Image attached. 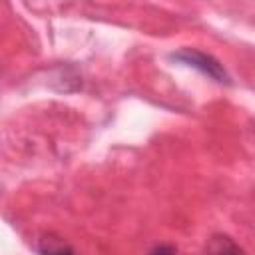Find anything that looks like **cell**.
Returning a JSON list of instances; mask_svg holds the SVG:
<instances>
[{
    "label": "cell",
    "mask_w": 255,
    "mask_h": 255,
    "mask_svg": "<svg viewBox=\"0 0 255 255\" xmlns=\"http://www.w3.org/2000/svg\"><path fill=\"white\" fill-rule=\"evenodd\" d=\"M36 251H38V255H76V251L66 241H62L60 237H54V235L40 237L36 243Z\"/></svg>",
    "instance_id": "2"
},
{
    "label": "cell",
    "mask_w": 255,
    "mask_h": 255,
    "mask_svg": "<svg viewBox=\"0 0 255 255\" xmlns=\"http://www.w3.org/2000/svg\"><path fill=\"white\" fill-rule=\"evenodd\" d=\"M147 255H175V247L169 243H157L149 249Z\"/></svg>",
    "instance_id": "4"
},
{
    "label": "cell",
    "mask_w": 255,
    "mask_h": 255,
    "mask_svg": "<svg viewBox=\"0 0 255 255\" xmlns=\"http://www.w3.org/2000/svg\"><path fill=\"white\" fill-rule=\"evenodd\" d=\"M211 253L213 255H243V249L227 235H219L211 243Z\"/></svg>",
    "instance_id": "3"
},
{
    "label": "cell",
    "mask_w": 255,
    "mask_h": 255,
    "mask_svg": "<svg viewBox=\"0 0 255 255\" xmlns=\"http://www.w3.org/2000/svg\"><path fill=\"white\" fill-rule=\"evenodd\" d=\"M169 58L183 64V66H189V68L201 72L203 76L211 78L217 84H227V86L231 84V76L227 74L223 64L217 58H213L211 54H205V52L195 50V48H181V50L173 52Z\"/></svg>",
    "instance_id": "1"
}]
</instances>
